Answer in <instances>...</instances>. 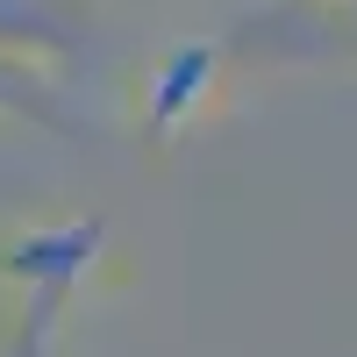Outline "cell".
I'll use <instances>...</instances> for the list:
<instances>
[{"label":"cell","instance_id":"cell-1","mask_svg":"<svg viewBox=\"0 0 357 357\" xmlns=\"http://www.w3.org/2000/svg\"><path fill=\"white\" fill-rule=\"evenodd\" d=\"M93 243L86 236H36L22 243V293L8 307V336H0V357H50L57 321L72 307V286L86 272Z\"/></svg>","mask_w":357,"mask_h":357}]
</instances>
